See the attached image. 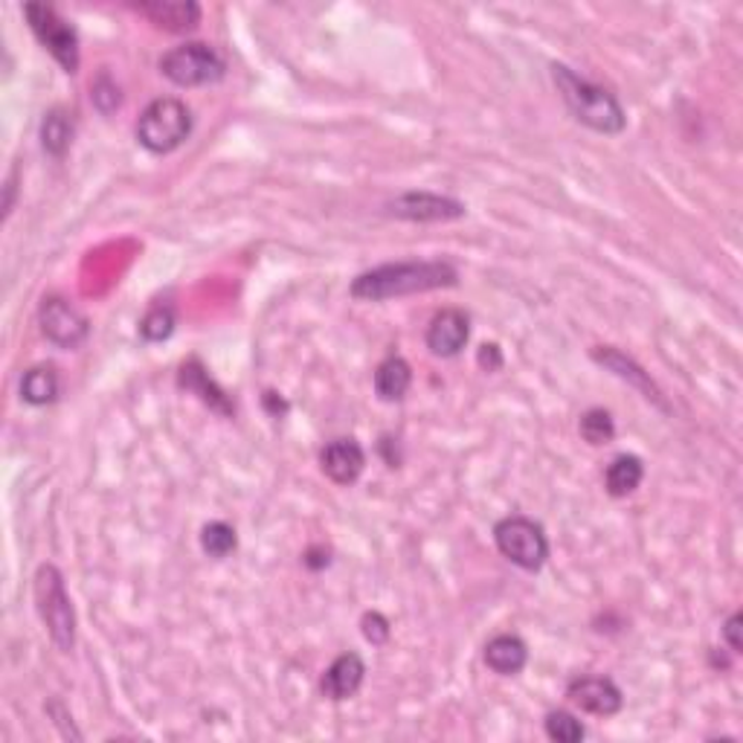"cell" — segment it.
Returning a JSON list of instances; mask_svg holds the SVG:
<instances>
[{
  "label": "cell",
  "mask_w": 743,
  "mask_h": 743,
  "mask_svg": "<svg viewBox=\"0 0 743 743\" xmlns=\"http://www.w3.org/2000/svg\"><path fill=\"white\" fill-rule=\"evenodd\" d=\"M70 143H73V119H70L68 110L52 108L42 122L44 152L52 154V157H64Z\"/></svg>",
  "instance_id": "20"
},
{
  "label": "cell",
  "mask_w": 743,
  "mask_h": 743,
  "mask_svg": "<svg viewBox=\"0 0 743 743\" xmlns=\"http://www.w3.org/2000/svg\"><path fill=\"white\" fill-rule=\"evenodd\" d=\"M457 282L459 271L450 262H396L361 273L352 282V296L366 299V303H380V299H392V296L453 287Z\"/></svg>",
  "instance_id": "1"
},
{
  "label": "cell",
  "mask_w": 743,
  "mask_h": 743,
  "mask_svg": "<svg viewBox=\"0 0 743 743\" xmlns=\"http://www.w3.org/2000/svg\"><path fill=\"white\" fill-rule=\"evenodd\" d=\"M741 625H743L741 613H735V616H729L727 625H723V636H727L729 650H732V653H741V648H743V642H741Z\"/></svg>",
  "instance_id": "28"
},
{
  "label": "cell",
  "mask_w": 743,
  "mask_h": 743,
  "mask_svg": "<svg viewBox=\"0 0 743 743\" xmlns=\"http://www.w3.org/2000/svg\"><path fill=\"white\" fill-rule=\"evenodd\" d=\"M410 384H413V369L404 357L389 355L375 369V392H378L380 401H401Z\"/></svg>",
  "instance_id": "18"
},
{
  "label": "cell",
  "mask_w": 743,
  "mask_h": 743,
  "mask_svg": "<svg viewBox=\"0 0 743 743\" xmlns=\"http://www.w3.org/2000/svg\"><path fill=\"white\" fill-rule=\"evenodd\" d=\"M526 662H529V648H526V642L520 636L499 634L485 645V665H488L494 674L515 676L523 671Z\"/></svg>",
  "instance_id": "15"
},
{
  "label": "cell",
  "mask_w": 743,
  "mask_h": 743,
  "mask_svg": "<svg viewBox=\"0 0 743 743\" xmlns=\"http://www.w3.org/2000/svg\"><path fill=\"white\" fill-rule=\"evenodd\" d=\"M494 541L503 557H508L511 564L526 569V573H538L546 557H550V541L543 532L541 523H534L529 517H503L494 526Z\"/></svg>",
  "instance_id": "5"
},
{
  "label": "cell",
  "mask_w": 743,
  "mask_h": 743,
  "mask_svg": "<svg viewBox=\"0 0 743 743\" xmlns=\"http://www.w3.org/2000/svg\"><path fill=\"white\" fill-rule=\"evenodd\" d=\"M592 357H595L601 366H608L610 371H616L622 380H630L636 389H642L645 398L657 401L659 406H665V404H662V392L657 389V384H653L648 371L639 369V366H636L630 357H625L622 352H616V349H595V352H592Z\"/></svg>",
  "instance_id": "17"
},
{
  "label": "cell",
  "mask_w": 743,
  "mask_h": 743,
  "mask_svg": "<svg viewBox=\"0 0 743 743\" xmlns=\"http://www.w3.org/2000/svg\"><path fill=\"white\" fill-rule=\"evenodd\" d=\"M38 322H42L44 338L56 343L59 349H79L91 334V322L76 305H70L61 296H50L44 299L42 311H38Z\"/></svg>",
  "instance_id": "8"
},
{
  "label": "cell",
  "mask_w": 743,
  "mask_h": 743,
  "mask_svg": "<svg viewBox=\"0 0 743 743\" xmlns=\"http://www.w3.org/2000/svg\"><path fill=\"white\" fill-rule=\"evenodd\" d=\"M389 212H392L396 219L406 221H450L462 219L464 203L453 201V198H441V194L433 192H406L389 203Z\"/></svg>",
  "instance_id": "10"
},
{
  "label": "cell",
  "mask_w": 743,
  "mask_h": 743,
  "mask_svg": "<svg viewBox=\"0 0 743 743\" xmlns=\"http://www.w3.org/2000/svg\"><path fill=\"white\" fill-rule=\"evenodd\" d=\"M361 627H364V636L371 645H384L389 639V622L380 613H366Z\"/></svg>",
  "instance_id": "27"
},
{
  "label": "cell",
  "mask_w": 743,
  "mask_h": 743,
  "mask_svg": "<svg viewBox=\"0 0 743 743\" xmlns=\"http://www.w3.org/2000/svg\"><path fill=\"white\" fill-rule=\"evenodd\" d=\"M468 338H471L468 314L459 308H445L433 317L431 329H427V349L436 357H453L462 352Z\"/></svg>",
  "instance_id": "11"
},
{
  "label": "cell",
  "mask_w": 743,
  "mask_h": 743,
  "mask_svg": "<svg viewBox=\"0 0 743 743\" xmlns=\"http://www.w3.org/2000/svg\"><path fill=\"white\" fill-rule=\"evenodd\" d=\"M35 604H38V616H42L52 645L61 653H70L76 642V613H73V601L64 587V575L59 566L44 564L35 573Z\"/></svg>",
  "instance_id": "3"
},
{
  "label": "cell",
  "mask_w": 743,
  "mask_h": 743,
  "mask_svg": "<svg viewBox=\"0 0 743 743\" xmlns=\"http://www.w3.org/2000/svg\"><path fill=\"white\" fill-rule=\"evenodd\" d=\"M476 361H480V366L485 371H497L499 366H503V355H499L497 343H485V346L480 349V357H476Z\"/></svg>",
  "instance_id": "29"
},
{
  "label": "cell",
  "mask_w": 743,
  "mask_h": 743,
  "mask_svg": "<svg viewBox=\"0 0 743 743\" xmlns=\"http://www.w3.org/2000/svg\"><path fill=\"white\" fill-rule=\"evenodd\" d=\"M642 476H645L642 459L625 453V457H616L610 462L608 473H604V485H608V491L613 497H627V494H634V491L642 485Z\"/></svg>",
  "instance_id": "19"
},
{
  "label": "cell",
  "mask_w": 743,
  "mask_h": 743,
  "mask_svg": "<svg viewBox=\"0 0 743 743\" xmlns=\"http://www.w3.org/2000/svg\"><path fill=\"white\" fill-rule=\"evenodd\" d=\"M180 387L189 389V392H194V396L201 398L203 404L212 406L215 413L221 415H233V404H229V398L224 396L219 389V384L207 375V369L201 366V361H186L184 366H180Z\"/></svg>",
  "instance_id": "16"
},
{
  "label": "cell",
  "mask_w": 743,
  "mask_h": 743,
  "mask_svg": "<svg viewBox=\"0 0 743 743\" xmlns=\"http://www.w3.org/2000/svg\"><path fill=\"white\" fill-rule=\"evenodd\" d=\"M364 676H366L364 659L357 657V653H343V657L334 659L329 665V671L322 674L320 688L329 700H349V697H355L357 688L364 685Z\"/></svg>",
  "instance_id": "13"
},
{
  "label": "cell",
  "mask_w": 743,
  "mask_h": 743,
  "mask_svg": "<svg viewBox=\"0 0 743 743\" xmlns=\"http://www.w3.org/2000/svg\"><path fill=\"white\" fill-rule=\"evenodd\" d=\"M91 99L102 114H110V110L119 108V99H122V96H119V87L110 82V76H99L91 87Z\"/></svg>",
  "instance_id": "26"
},
{
  "label": "cell",
  "mask_w": 743,
  "mask_h": 743,
  "mask_svg": "<svg viewBox=\"0 0 743 743\" xmlns=\"http://www.w3.org/2000/svg\"><path fill=\"white\" fill-rule=\"evenodd\" d=\"M172 331H175V311L172 305H152L145 317L140 320V338L145 343H161V340H169Z\"/></svg>",
  "instance_id": "22"
},
{
  "label": "cell",
  "mask_w": 743,
  "mask_h": 743,
  "mask_svg": "<svg viewBox=\"0 0 743 743\" xmlns=\"http://www.w3.org/2000/svg\"><path fill=\"white\" fill-rule=\"evenodd\" d=\"M546 735L557 743H578L583 741L587 729L581 727V720L569 715V711H550L546 715Z\"/></svg>",
  "instance_id": "25"
},
{
  "label": "cell",
  "mask_w": 743,
  "mask_h": 743,
  "mask_svg": "<svg viewBox=\"0 0 743 743\" xmlns=\"http://www.w3.org/2000/svg\"><path fill=\"white\" fill-rule=\"evenodd\" d=\"M322 473L338 485H352L364 473L366 453L355 439H334L329 441L320 453Z\"/></svg>",
  "instance_id": "12"
},
{
  "label": "cell",
  "mask_w": 743,
  "mask_h": 743,
  "mask_svg": "<svg viewBox=\"0 0 743 743\" xmlns=\"http://www.w3.org/2000/svg\"><path fill=\"white\" fill-rule=\"evenodd\" d=\"M224 59L210 44L189 42L163 52L161 73L178 87H201L224 79Z\"/></svg>",
  "instance_id": "6"
},
{
  "label": "cell",
  "mask_w": 743,
  "mask_h": 743,
  "mask_svg": "<svg viewBox=\"0 0 743 743\" xmlns=\"http://www.w3.org/2000/svg\"><path fill=\"white\" fill-rule=\"evenodd\" d=\"M201 546L210 557H227L229 552H236V546H238L236 529H233V526H227V523H221V520H215V523H210V526H203Z\"/></svg>",
  "instance_id": "23"
},
{
  "label": "cell",
  "mask_w": 743,
  "mask_h": 743,
  "mask_svg": "<svg viewBox=\"0 0 743 743\" xmlns=\"http://www.w3.org/2000/svg\"><path fill=\"white\" fill-rule=\"evenodd\" d=\"M21 396H24L26 404H50L59 396V375L52 366H35L24 375L21 380Z\"/></svg>",
  "instance_id": "21"
},
{
  "label": "cell",
  "mask_w": 743,
  "mask_h": 743,
  "mask_svg": "<svg viewBox=\"0 0 743 743\" xmlns=\"http://www.w3.org/2000/svg\"><path fill=\"white\" fill-rule=\"evenodd\" d=\"M143 17H149L154 26L169 30V33H186L201 24V7L192 0H157V3H140L134 7Z\"/></svg>",
  "instance_id": "14"
},
{
  "label": "cell",
  "mask_w": 743,
  "mask_h": 743,
  "mask_svg": "<svg viewBox=\"0 0 743 743\" xmlns=\"http://www.w3.org/2000/svg\"><path fill=\"white\" fill-rule=\"evenodd\" d=\"M552 76H555V85L561 96H564L566 108L573 110V117L578 122H583L592 131H599V134H622L625 131V110H622L613 93L581 79L566 64H555Z\"/></svg>",
  "instance_id": "2"
},
{
  "label": "cell",
  "mask_w": 743,
  "mask_h": 743,
  "mask_svg": "<svg viewBox=\"0 0 743 743\" xmlns=\"http://www.w3.org/2000/svg\"><path fill=\"white\" fill-rule=\"evenodd\" d=\"M566 697L581 711L599 715V718H613L622 711V688L608 676H578L566 688Z\"/></svg>",
  "instance_id": "9"
},
{
  "label": "cell",
  "mask_w": 743,
  "mask_h": 743,
  "mask_svg": "<svg viewBox=\"0 0 743 743\" xmlns=\"http://www.w3.org/2000/svg\"><path fill=\"white\" fill-rule=\"evenodd\" d=\"M26 24L35 33V38L44 44V50H50V56L59 61L64 73H76L79 70V35L76 30L64 21L47 3H26L24 7Z\"/></svg>",
  "instance_id": "7"
},
{
  "label": "cell",
  "mask_w": 743,
  "mask_h": 743,
  "mask_svg": "<svg viewBox=\"0 0 743 743\" xmlns=\"http://www.w3.org/2000/svg\"><path fill=\"white\" fill-rule=\"evenodd\" d=\"M192 131V114L180 99H154L137 119V140L152 154H169Z\"/></svg>",
  "instance_id": "4"
},
{
  "label": "cell",
  "mask_w": 743,
  "mask_h": 743,
  "mask_svg": "<svg viewBox=\"0 0 743 743\" xmlns=\"http://www.w3.org/2000/svg\"><path fill=\"white\" fill-rule=\"evenodd\" d=\"M578 431H581L583 441H590V445H608L616 436V424H613L608 410L595 406V410H587L581 415V427Z\"/></svg>",
  "instance_id": "24"
}]
</instances>
